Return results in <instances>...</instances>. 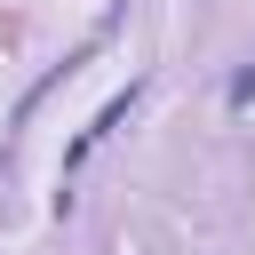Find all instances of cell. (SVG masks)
Masks as SVG:
<instances>
[{
	"label": "cell",
	"instance_id": "obj_1",
	"mask_svg": "<svg viewBox=\"0 0 255 255\" xmlns=\"http://www.w3.org/2000/svg\"><path fill=\"white\" fill-rule=\"evenodd\" d=\"M231 104H255V64H247V72H231Z\"/></svg>",
	"mask_w": 255,
	"mask_h": 255
}]
</instances>
